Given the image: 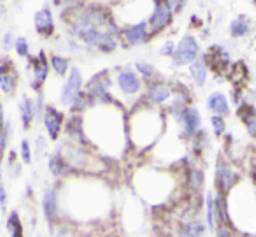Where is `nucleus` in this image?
Returning a JSON list of instances; mask_svg holds the SVG:
<instances>
[{"mask_svg": "<svg viewBox=\"0 0 256 237\" xmlns=\"http://www.w3.org/2000/svg\"><path fill=\"white\" fill-rule=\"evenodd\" d=\"M200 46L196 43V39L193 36H184L181 39V43L176 46V51L172 55V64L176 67H181V65H190L198 58Z\"/></svg>", "mask_w": 256, "mask_h": 237, "instance_id": "nucleus-2", "label": "nucleus"}, {"mask_svg": "<svg viewBox=\"0 0 256 237\" xmlns=\"http://www.w3.org/2000/svg\"><path fill=\"white\" fill-rule=\"evenodd\" d=\"M172 9L168 8V4L165 0H156V4H154V9H153V15L150 18V30L151 34H158L162 30H165L168 25L172 23Z\"/></svg>", "mask_w": 256, "mask_h": 237, "instance_id": "nucleus-4", "label": "nucleus"}, {"mask_svg": "<svg viewBox=\"0 0 256 237\" xmlns=\"http://www.w3.org/2000/svg\"><path fill=\"white\" fill-rule=\"evenodd\" d=\"M165 2H167L168 8L172 9V13H181L186 4V0H165Z\"/></svg>", "mask_w": 256, "mask_h": 237, "instance_id": "nucleus-33", "label": "nucleus"}, {"mask_svg": "<svg viewBox=\"0 0 256 237\" xmlns=\"http://www.w3.org/2000/svg\"><path fill=\"white\" fill-rule=\"evenodd\" d=\"M238 114H240L242 121H244L248 134L256 139V109L252 106H249V104H244L240 107V113Z\"/></svg>", "mask_w": 256, "mask_h": 237, "instance_id": "nucleus-22", "label": "nucleus"}, {"mask_svg": "<svg viewBox=\"0 0 256 237\" xmlns=\"http://www.w3.org/2000/svg\"><path fill=\"white\" fill-rule=\"evenodd\" d=\"M72 32L86 46L112 53L120 44V29L104 8L92 6L79 11L72 20Z\"/></svg>", "mask_w": 256, "mask_h": 237, "instance_id": "nucleus-1", "label": "nucleus"}, {"mask_svg": "<svg viewBox=\"0 0 256 237\" xmlns=\"http://www.w3.org/2000/svg\"><path fill=\"white\" fill-rule=\"evenodd\" d=\"M8 230H9V233H11V237H25V233H23V225H22V219H20L18 211H12L11 214H9Z\"/></svg>", "mask_w": 256, "mask_h": 237, "instance_id": "nucleus-24", "label": "nucleus"}, {"mask_svg": "<svg viewBox=\"0 0 256 237\" xmlns=\"http://www.w3.org/2000/svg\"><path fill=\"white\" fill-rule=\"evenodd\" d=\"M18 85V76L14 71V64L8 58L0 60V92L6 95H12Z\"/></svg>", "mask_w": 256, "mask_h": 237, "instance_id": "nucleus-7", "label": "nucleus"}, {"mask_svg": "<svg viewBox=\"0 0 256 237\" xmlns=\"http://www.w3.org/2000/svg\"><path fill=\"white\" fill-rule=\"evenodd\" d=\"M204 181H206V174L200 169H192L188 174V184L192 190L200 191L204 188Z\"/></svg>", "mask_w": 256, "mask_h": 237, "instance_id": "nucleus-26", "label": "nucleus"}, {"mask_svg": "<svg viewBox=\"0 0 256 237\" xmlns=\"http://www.w3.org/2000/svg\"><path fill=\"white\" fill-rule=\"evenodd\" d=\"M214 202H212V195H207V226L210 230H214Z\"/></svg>", "mask_w": 256, "mask_h": 237, "instance_id": "nucleus-31", "label": "nucleus"}, {"mask_svg": "<svg viewBox=\"0 0 256 237\" xmlns=\"http://www.w3.org/2000/svg\"><path fill=\"white\" fill-rule=\"evenodd\" d=\"M42 120L50 139L51 141H58L62 130H64V121H65L64 113L58 111L54 106H46L42 111Z\"/></svg>", "mask_w": 256, "mask_h": 237, "instance_id": "nucleus-5", "label": "nucleus"}, {"mask_svg": "<svg viewBox=\"0 0 256 237\" xmlns=\"http://www.w3.org/2000/svg\"><path fill=\"white\" fill-rule=\"evenodd\" d=\"M251 29H252V23L248 16L240 15L238 18H235L234 22L230 23V34L234 37H246L251 34Z\"/></svg>", "mask_w": 256, "mask_h": 237, "instance_id": "nucleus-21", "label": "nucleus"}, {"mask_svg": "<svg viewBox=\"0 0 256 237\" xmlns=\"http://www.w3.org/2000/svg\"><path fill=\"white\" fill-rule=\"evenodd\" d=\"M51 67L58 76H65L68 72V69H70V62H68V58L62 57V55H53L51 57Z\"/></svg>", "mask_w": 256, "mask_h": 237, "instance_id": "nucleus-25", "label": "nucleus"}, {"mask_svg": "<svg viewBox=\"0 0 256 237\" xmlns=\"http://www.w3.org/2000/svg\"><path fill=\"white\" fill-rule=\"evenodd\" d=\"M174 51H176V44L172 43V41H167V43L162 46L160 53L165 55V57H172V55H174Z\"/></svg>", "mask_w": 256, "mask_h": 237, "instance_id": "nucleus-34", "label": "nucleus"}, {"mask_svg": "<svg viewBox=\"0 0 256 237\" xmlns=\"http://www.w3.org/2000/svg\"><path fill=\"white\" fill-rule=\"evenodd\" d=\"M136 69L139 71V74L142 76L144 79H151V78H154V74H156V69H154L151 64H148V62H142V60L137 62Z\"/></svg>", "mask_w": 256, "mask_h": 237, "instance_id": "nucleus-28", "label": "nucleus"}, {"mask_svg": "<svg viewBox=\"0 0 256 237\" xmlns=\"http://www.w3.org/2000/svg\"><path fill=\"white\" fill-rule=\"evenodd\" d=\"M14 50L16 53L20 55V57H28L30 55V46H28V41L25 39V37H18V39L14 41Z\"/></svg>", "mask_w": 256, "mask_h": 237, "instance_id": "nucleus-30", "label": "nucleus"}, {"mask_svg": "<svg viewBox=\"0 0 256 237\" xmlns=\"http://www.w3.org/2000/svg\"><path fill=\"white\" fill-rule=\"evenodd\" d=\"M218 237H232V233L226 226H221V228L218 230Z\"/></svg>", "mask_w": 256, "mask_h": 237, "instance_id": "nucleus-37", "label": "nucleus"}, {"mask_svg": "<svg viewBox=\"0 0 256 237\" xmlns=\"http://www.w3.org/2000/svg\"><path fill=\"white\" fill-rule=\"evenodd\" d=\"M82 90V76H81V71L78 67L70 69V74H68L67 81H65L64 88H62V93H60V102L64 106H70V102L76 99L79 92Z\"/></svg>", "mask_w": 256, "mask_h": 237, "instance_id": "nucleus-6", "label": "nucleus"}, {"mask_svg": "<svg viewBox=\"0 0 256 237\" xmlns=\"http://www.w3.org/2000/svg\"><path fill=\"white\" fill-rule=\"evenodd\" d=\"M42 211L50 223L58 218V191L56 188H48L42 197Z\"/></svg>", "mask_w": 256, "mask_h": 237, "instance_id": "nucleus-14", "label": "nucleus"}, {"mask_svg": "<svg viewBox=\"0 0 256 237\" xmlns=\"http://www.w3.org/2000/svg\"><path fill=\"white\" fill-rule=\"evenodd\" d=\"M50 170H51L53 176L65 177L67 174H70L72 167H70V163L65 160V156L58 151V153H53V155L50 156Z\"/></svg>", "mask_w": 256, "mask_h": 237, "instance_id": "nucleus-18", "label": "nucleus"}, {"mask_svg": "<svg viewBox=\"0 0 256 237\" xmlns=\"http://www.w3.org/2000/svg\"><path fill=\"white\" fill-rule=\"evenodd\" d=\"M88 104H90L88 95H86V92H82V90H81V92H79L78 95H76V99L72 100L70 106H68V107H70V111L76 114V113H82V111H84L86 107H88Z\"/></svg>", "mask_w": 256, "mask_h": 237, "instance_id": "nucleus-27", "label": "nucleus"}, {"mask_svg": "<svg viewBox=\"0 0 256 237\" xmlns=\"http://www.w3.org/2000/svg\"><path fill=\"white\" fill-rule=\"evenodd\" d=\"M172 95V90L170 86L167 85V83H154V85L150 86V92H148V99H150V102L153 104H165L168 99H170Z\"/></svg>", "mask_w": 256, "mask_h": 237, "instance_id": "nucleus-16", "label": "nucleus"}, {"mask_svg": "<svg viewBox=\"0 0 256 237\" xmlns=\"http://www.w3.org/2000/svg\"><path fill=\"white\" fill-rule=\"evenodd\" d=\"M20 116H22L23 127L30 128L34 123V120L37 118V109H36V102L30 99L28 95H25L20 102Z\"/></svg>", "mask_w": 256, "mask_h": 237, "instance_id": "nucleus-17", "label": "nucleus"}, {"mask_svg": "<svg viewBox=\"0 0 256 237\" xmlns=\"http://www.w3.org/2000/svg\"><path fill=\"white\" fill-rule=\"evenodd\" d=\"M32 71H34V83L32 88L40 92L42 85L46 83L48 76H50V64H48V58L44 53H39L37 57H34L32 60Z\"/></svg>", "mask_w": 256, "mask_h": 237, "instance_id": "nucleus-10", "label": "nucleus"}, {"mask_svg": "<svg viewBox=\"0 0 256 237\" xmlns=\"http://www.w3.org/2000/svg\"><path fill=\"white\" fill-rule=\"evenodd\" d=\"M0 207H8V191H6L4 184H0Z\"/></svg>", "mask_w": 256, "mask_h": 237, "instance_id": "nucleus-35", "label": "nucleus"}, {"mask_svg": "<svg viewBox=\"0 0 256 237\" xmlns=\"http://www.w3.org/2000/svg\"><path fill=\"white\" fill-rule=\"evenodd\" d=\"M178 120L182 123V132H184L186 137L192 139L196 132L202 127V118H200V113L193 107H182V111L178 114Z\"/></svg>", "mask_w": 256, "mask_h": 237, "instance_id": "nucleus-8", "label": "nucleus"}, {"mask_svg": "<svg viewBox=\"0 0 256 237\" xmlns=\"http://www.w3.org/2000/svg\"><path fill=\"white\" fill-rule=\"evenodd\" d=\"M22 160L25 163H32V148H30V142L26 139L22 142Z\"/></svg>", "mask_w": 256, "mask_h": 237, "instance_id": "nucleus-32", "label": "nucleus"}, {"mask_svg": "<svg viewBox=\"0 0 256 237\" xmlns=\"http://www.w3.org/2000/svg\"><path fill=\"white\" fill-rule=\"evenodd\" d=\"M210 121H212V130H214V134H216V135H223L224 130H226L224 116H220V114H212Z\"/></svg>", "mask_w": 256, "mask_h": 237, "instance_id": "nucleus-29", "label": "nucleus"}, {"mask_svg": "<svg viewBox=\"0 0 256 237\" xmlns=\"http://www.w3.org/2000/svg\"><path fill=\"white\" fill-rule=\"evenodd\" d=\"M118 86L124 95H137L142 90V81L136 71H121L118 74Z\"/></svg>", "mask_w": 256, "mask_h": 237, "instance_id": "nucleus-9", "label": "nucleus"}, {"mask_svg": "<svg viewBox=\"0 0 256 237\" xmlns=\"http://www.w3.org/2000/svg\"><path fill=\"white\" fill-rule=\"evenodd\" d=\"M110 79L106 72H100V74L93 76L90 79V83L86 85V95L93 102H110L112 97H110Z\"/></svg>", "mask_w": 256, "mask_h": 237, "instance_id": "nucleus-3", "label": "nucleus"}, {"mask_svg": "<svg viewBox=\"0 0 256 237\" xmlns=\"http://www.w3.org/2000/svg\"><path fill=\"white\" fill-rule=\"evenodd\" d=\"M207 226L202 219H192V221H186L184 225L179 230V237H204Z\"/></svg>", "mask_w": 256, "mask_h": 237, "instance_id": "nucleus-20", "label": "nucleus"}, {"mask_svg": "<svg viewBox=\"0 0 256 237\" xmlns=\"http://www.w3.org/2000/svg\"><path fill=\"white\" fill-rule=\"evenodd\" d=\"M207 107H209L214 114H220V116H228V114H230V104H228L226 95L221 92L210 93L209 99H207Z\"/></svg>", "mask_w": 256, "mask_h": 237, "instance_id": "nucleus-15", "label": "nucleus"}, {"mask_svg": "<svg viewBox=\"0 0 256 237\" xmlns=\"http://www.w3.org/2000/svg\"><path fill=\"white\" fill-rule=\"evenodd\" d=\"M34 25H36V30L42 37L53 36L54 34V18H53L51 9L44 8V9H40V11H37L36 16H34Z\"/></svg>", "mask_w": 256, "mask_h": 237, "instance_id": "nucleus-12", "label": "nucleus"}, {"mask_svg": "<svg viewBox=\"0 0 256 237\" xmlns=\"http://www.w3.org/2000/svg\"><path fill=\"white\" fill-rule=\"evenodd\" d=\"M214 202V212H216V219L221 223V226H230V216H228V209H226V202L223 198V193L218 191L216 197L212 198Z\"/></svg>", "mask_w": 256, "mask_h": 237, "instance_id": "nucleus-23", "label": "nucleus"}, {"mask_svg": "<svg viewBox=\"0 0 256 237\" xmlns=\"http://www.w3.org/2000/svg\"><path fill=\"white\" fill-rule=\"evenodd\" d=\"M12 34H6V37H4V48L6 50H11L12 48Z\"/></svg>", "mask_w": 256, "mask_h": 237, "instance_id": "nucleus-36", "label": "nucleus"}, {"mask_svg": "<svg viewBox=\"0 0 256 237\" xmlns=\"http://www.w3.org/2000/svg\"><path fill=\"white\" fill-rule=\"evenodd\" d=\"M216 186L220 190V193H228L232 190L235 183H237V174L234 172L230 165H224V163H220L216 169Z\"/></svg>", "mask_w": 256, "mask_h": 237, "instance_id": "nucleus-13", "label": "nucleus"}, {"mask_svg": "<svg viewBox=\"0 0 256 237\" xmlns=\"http://www.w3.org/2000/svg\"><path fill=\"white\" fill-rule=\"evenodd\" d=\"M123 37L130 46H139V44H144L148 39H150V23L148 22H140L136 23V25L128 27L123 32Z\"/></svg>", "mask_w": 256, "mask_h": 237, "instance_id": "nucleus-11", "label": "nucleus"}, {"mask_svg": "<svg viewBox=\"0 0 256 237\" xmlns=\"http://www.w3.org/2000/svg\"><path fill=\"white\" fill-rule=\"evenodd\" d=\"M190 71H192V78L196 83V86H204L207 83V60L206 58H196L193 64H190Z\"/></svg>", "mask_w": 256, "mask_h": 237, "instance_id": "nucleus-19", "label": "nucleus"}]
</instances>
